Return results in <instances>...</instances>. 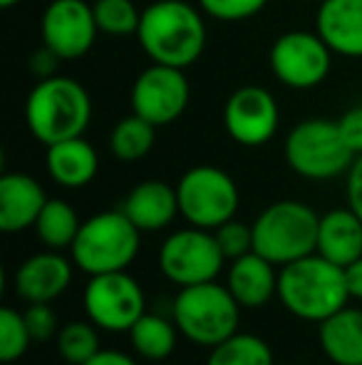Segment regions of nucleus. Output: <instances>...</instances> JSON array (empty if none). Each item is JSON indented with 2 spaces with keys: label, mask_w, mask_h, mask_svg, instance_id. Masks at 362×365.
I'll return each instance as SVG.
<instances>
[{
  "label": "nucleus",
  "mask_w": 362,
  "mask_h": 365,
  "mask_svg": "<svg viewBox=\"0 0 362 365\" xmlns=\"http://www.w3.org/2000/svg\"><path fill=\"white\" fill-rule=\"evenodd\" d=\"M92 120V100L73 77L55 75L38 80L25 102V122L30 135L45 147L82 137Z\"/></svg>",
  "instance_id": "obj_3"
},
{
  "label": "nucleus",
  "mask_w": 362,
  "mask_h": 365,
  "mask_svg": "<svg viewBox=\"0 0 362 365\" xmlns=\"http://www.w3.org/2000/svg\"><path fill=\"white\" fill-rule=\"evenodd\" d=\"M218 246H221L226 259H241V256L253 251V226L243 224V221L228 219L226 224H221L218 229H213Z\"/></svg>",
  "instance_id": "obj_30"
},
{
  "label": "nucleus",
  "mask_w": 362,
  "mask_h": 365,
  "mask_svg": "<svg viewBox=\"0 0 362 365\" xmlns=\"http://www.w3.org/2000/svg\"><path fill=\"white\" fill-rule=\"evenodd\" d=\"M70 284H73V266L55 251L30 256L13 276V289L25 303H50L63 296Z\"/></svg>",
  "instance_id": "obj_15"
},
{
  "label": "nucleus",
  "mask_w": 362,
  "mask_h": 365,
  "mask_svg": "<svg viewBox=\"0 0 362 365\" xmlns=\"http://www.w3.org/2000/svg\"><path fill=\"white\" fill-rule=\"evenodd\" d=\"M80 226L82 224L78 219V212L68 202H63V199H48V204L43 207V212H40L33 229L48 249L60 251V249H70L75 244Z\"/></svg>",
  "instance_id": "obj_24"
},
{
  "label": "nucleus",
  "mask_w": 362,
  "mask_h": 365,
  "mask_svg": "<svg viewBox=\"0 0 362 365\" xmlns=\"http://www.w3.org/2000/svg\"><path fill=\"white\" fill-rule=\"evenodd\" d=\"M60 55L55 50H50L48 45H43L40 50H35L33 58H30V70L38 80H48V77L58 75V65H60Z\"/></svg>",
  "instance_id": "obj_34"
},
{
  "label": "nucleus",
  "mask_w": 362,
  "mask_h": 365,
  "mask_svg": "<svg viewBox=\"0 0 362 365\" xmlns=\"http://www.w3.org/2000/svg\"><path fill=\"white\" fill-rule=\"evenodd\" d=\"M345 194H348V207L362 219V154H358L353 167L348 169V184H345Z\"/></svg>",
  "instance_id": "obj_35"
},
{
  "label": "nucleus",
  "mask_w": 362,
  "mask_h": 365,
  "mask_svg": "<svg viewBox=\"0 0 362 365\" xmlns=\"http://www.w3.org/2000/svg\"><path fill=\"white\" fill-rule=\"evenodd\" d=\"M280 112L266 87L246 85L231 92L223 107V125L233 142L243 147H261L273 140Z\"/></svg>",
  "instance_id": "obj_13"
},
{
  "label": "nucleus",
  "mask_w": 362,
  "mask_h": 365,
  "mask_svg": "<svg viewBox=\"0 0 362 365\" xmlns=\"http://www.w3.org/2000/svg\"><path fill=\"white\" fill-rule=\"evenodd\" d=\"M320 3H323V0H320Z\"/></svg>",
  "instance_id": "obj_39"
},
{
  "label": "nucleus",
  "mask_w": 362,
  "mask_h": 365,
  "mask_svg": "<svg viewBox=\"0 0 362 365\" xmlns=\"http://www.w3.org/2000/svg\"><path fill=\"white\" fill-rule=\"evenodd\" d=\"M137 38L151 63L186 70L206 48V25L186 0H156L142 10Z\"/></svg>",
  "instance_id": "obj_1"
},
{
  "label": "nucleus",
  "mask_w": 362,
  "mask_h": 365,
  "mask_svg": "<svg viewBox=\"0 0 362 365\" xmlns=\"http://www.w3.org/2000/svg\"><path fill=\"white\" fill-rule=\"evenodd\" d=\"M285 162L295 174L325 182L345 174L355 162V152L343 140L338 122L313 117L290 130L285 140Z\"/></svg>",
  "instance_id": "obj_7"
},
{
  "label": "nucleus",
  "mask_w": 362,
  "mask_h": 365,
  "mask_svg": "<svg viewBox=\"0 0 362 365\" xmlns=\"http://www.w3.org/2000/svg\"><path fill=\"white\" fill-rule=\"evenodd\" d=\"M20 0H0V5H3V8H13V5H18Z\"/></svg>",
  "instance_id": "obj_38"
},
{
  "label": "nucleus",
  "mask_w": 362,
  "mask_h": 365,
  "mask_svg": "<svg viewBox=\"0 0 362 365\" xmlns=\"http://www.w3.org/2000/svg\"><path fill=\"white\" fill-rule=\"evenodd\" d=\"M206 365H273V351L253 333H233L211 348Z\"/></svg>",
  "instance_id": "obj_26"
},
{
  "label": "nucleus",
  "mask_w": 362,
  "mask_h": 365,
  "mask_svg": "<svg viewBox=\"0 0 362 365\" xmlns=\"http://www.w3.org/2000/svg\"><path fill=\"white\" fill-rule=\"evenodd\" d=\"M45 164H48V174L53 177V182L65 189L87 187L95 179L97 169H100L95 147L82 137H73V140L50 145Z\"/></svg>",
  "instance_id": "obj_21"
},
{
  "label": "nucleus",
  "mask_w": 362,
  "mask_h": 365,
  "mask_svg": "<svg viewBox=\"0 0 362 365\" xmlns=\"http://www.w3.org/2000/svg\"><path fill=\"white\" fill-rule=\"evenodd\" d=\"M45 204L48 197L30 174L8 172L0 177V229L5 234H18L35 226Z\"/></svg>",
  "instance_id": "obj_16"
},
{
  "label": "nucleus",
  "mask_w": 362,
  "mask_h": 365,
  "mask_svg": "<svg viewBox=\"0 0 362 365\" xmlns=\"http://www.w3.org/2000/svg\"><path fill=\"white\" fill-rule=\"evenodd\" d=\"M156 127L147 122L144 117L134 115L119 120L110 135V149L117 159L122 162H137V159L147 157L154 147Z\"/></svg>",
  "instance_id": "obj_25"
},
{
  "label": "nucleus",
  "mask_w": 362,
  "mask_h": 365,
  "mask_svg": "<svg viewBox=\"0 0 362 365\" xmlns=\"http://www.w3.org/2000/svg\"><path fill=\"white\" fill-rule=\"evenodd\" d=\"M315 25L333 53L362 58V0H323Z\"/></svg>",
  "instance_id": "obj_17"
},
{
  "label": "nucleus",
  "mask_w": 362,
  "mask_h": 365,
  "mask_svg": "<svg viewBox=\"0 0 362 365\" xmlns=\"http://www.w3.org/2000/svg\"><path fill=\"white\" fill-rule=\"evenodd\" d=\"M23 318L33 341H50L58 333V316L50 308V303H30Z\"/></svg>",
  "instance_id": "obj_32"
},
{
  "label": "nucleus",
  "mask_w": 362,
  "mask_h": 365,
  "mask_svg": "<svg viewBox=\"0 0 362 365\" xmlns=\"http://www.w3.org/2000/svg\"><path fill=\"white\" fill-rule=\"evenodd\" d=\"M278 298L290 316L308 323H323L348 306L345 269L318 251L290 261L278 274Z\"/></svg>",
  "instance_id": "obj_2"
},
{
  "label": "nucleus",
  "mask_w": 362,
  "mask_h": 365,
  "mask_svg": "<svg viewBox=\"0 0 362 365\" xmlns=\"http://www.w3.org/2000/svg\"><path fill=\"white\" fill-rule=\"evenodd\" d=\"M40 30L43 43L63 60H78L87 55L100 33L95 10L85 0H53L43 13Z\"/></svg>",
  "instance_id": "obj_14"
},
{
  "label": "nucleus",
  "mask_w": 362,
  "mask_h": 365,
  "mask_svg": "<svg viewBox=\"0 0 362 365\" xmlns=\"http://www.w3.org/2000/svg\"><path fill=\"white\" fill-rule=\"evenodd\" d=\"M174 323L183 338L213 348L238 331L241 303L216 281L186 286L174 301Z\"/></svg>",
  "instance_id": "obj_5"
},
{
  "label": "nucleus",
  "mask_w": 362,
  "mask_h": 365,
  "mask_svg": "<svg viewBox=\"0 0 362 365\" xmlns=\"http://www.w3.org/2000/svg\"><path fill=\"white\" fill-rule=\"evenodd\" d=\"M345 284H348L350 298L362 301V256L350 266H345Z\"/></svg>",
  "instance_id": "obj_36"
},
{
  "label": "nucleus",
  "mask_w": 362,
  "mask_h": 365,
  "mask_svg": "<svg viewBox=\"0 0 362 365\" xmlns=\"http://www.w3.org/2000/svg\"><path fill=\"white\" fill-rule=\"evenodd\" d=\"M139 234L124 212H100L82 221L70 246L73 261L87 276L124 271L139 254Z\"/></svg>",
  "instance_id": "obj_6"
},
{
  "label": "nucleus",
  "mask_w": 362,
  "mask_h": 365,
  "mask_svg": "<svg viewBox=\"0 0 362 365\" xmlns=\"http://www.w3.org/2000/svg\"><path fill=\"white\" fill-rule=\"evenodd\" d=\"M320 348L335 365H362V311L340 308L320 323Z\"/></svg>",
  "instance_id": "obj_22"
},
{
  "label": "nucleus",
  "mask_w": 362,
  "mask_h": 365,
  "mask_svg": "<svg viewBox=\"0 0 362 365\" xmlns=\"http://www.w3.org/2000/svg\"><path fill=\"white\" fill-rule=\"evenodd\" d=\"M85 311L100 331L119 333L129 331L147 313V298L139 281L132 279L127 271L90 276L85 286Z\"/></svg>",
  "instance_id": "obj_10"
},
{
  "label": "nucleus",
  "mask_w": 362,
  "mask_h": 365,
  "mask_svg": "<svg viewBox=\"0 0 362 365\" xmlns=\"http://www.w3.org/2000/svg\"><path fill=\"white\" fill-rule=\"evenodd\" d=\"M320 217L303 202L283 199L266 207L253 221V251L271 264L285 266L318 249Z\"/></svg>",
  "instance_id": "obj_4"
},
{
  "label": "nucleus",
  "mask_w": 362,
  "mask_h": 365,
  "mask_svg": "<svg viewBox=\"0 0 362 365\" xmlns=\"http://www.w3.org/2000/svg\"><path fill=\"white\" fill-rule=\"evenodd\" d=\"M85 365H137L134 358H129L127 353L119 351H100L95 358H90Z\"/></svg>",
  "instance_id": "obj_37"
},
{
  "label": "nucleus",
  "mask_w": 362,
  "mask_h": 365,
  "mask_svg": "<svg viewBox=\"0 0 362 365\" xmlns=\"http://www.w3.org/2000/svg\"><path fill=\"white\" fill-rule=\"evenodd\" d=\"M122 212L139 231H159L169 226L179 214V197H176V189L166 182L149 179V182L137 184L127 194Z\"/></svg>",
  "instance_id": "obj_18"
},
{
  "label": "nucleus",
  "mask_w": 362,
  "mask_h": 365,
  "mask_svg": "<svg viewBox=\"0 0 362 365\" xmlns=\"http://www.w3.org/2000/svg\"><path fill=\"white\" fill-rule=\"evenodd\" d=\"M273 266L256 251L231 261L226 286L241 308H261L271 301L273 293H278V274Z\"/></svg>",
  "instance_id": "obj_19"
},
{
  "label": "nucleus",
  "mask_w": 362,
  "mask_h": 365,
  "mask_svg": "<svg viewBox=\"0 0 362 365\" xmlns=\"http://www.w3.org/2000/svg\"><path fill=\"white\" fill-rule=\"evenodd\" d=\"M330 55L333 50L318 33L290 30L275 38L268 63L278 82H283L285 87L313 90L330 73Z\"/></svg>",
  "instance_id": "obj_11"
},
{
  "label": "nucleus",
  "mask_w": 362,
  "mask_h": 365,
  "mask_svg": "<svg viewBox=\"0 0 362 365\" xmlns=\"http://www.w3.org/2000/svg\"><path fill=\"white\" fill-rule=\"evenodd\" d=\"M268 0H198L201 10L206 15L223 23H236V20L253 18L266 8Z\"/></svg>",
  "instance_id": "obj_31"
},
{
  "label": "nucleus",
  "mask_w": 362,
  "mask_h": 365,
  "mask_svg": "<svg viewBox=\"0 0 362 365\" xmlns=\"http://www.w3.org/2000/svg\"><path fill=\"white\" fill-rule=\"evenodd\" d=\"M338 127L343 132V140L348 142V147L355 152V157L362 154V105L348 110L338 120Z\"/></svg>",
  "instance_id": "obj_33"
},
{
  "label": "nucleus",
  "mask_w": 362,
  "mask_h": 365,
  "mask_svg": "<svg viewBox=\"0 0 362 365\" xmlns=\"http://www.w3.org/2000/svg\"><path fill=\"white\" fill-rule=\"evenodd\" d=\"M127 333H129V343L134 353H139L147 361H164L174 353L179 328L169 318L144 313Z\"/></svg>",
  "instance_id": "obj_23"
},
{
  "label": "nucleus",
  "mask_w": 362,
  "mask_h": 365,
  "mask_svg": "<svg viewBox=\"0 0 362 365\" xmlns=\"http://www.w3.org/2000/svg\"><path fill=\"white\" fill-rule=\"evenodd\" d=\"M100 33L107 35H132L139 30L142 13L132 0H95L92 3Z\"/></svg>",
  "instance_id": "obj_28"
},
{
  "label": "nucleus",
  "mask_w": 362,
  "mask_h": 365,
  "mask_svg": "<svg viewBox=\"0 0 362 365\" xmlns=\"http://www.w3.org/2000/svg\"><path fill=\"white\" fill-rule=\"evenodd\" d=\"M318 251L338 266H350L362 256V219L350 207L330 209L320 217Z\"/></svg>",
  "instance_id": "obj_20"
},
{
  "label": "nucleus",
  "mask_w": 362,
  "mask_h": 365,
  "mask_svg": "<svg viewBox=\"0 0 362 365\" xmlns=\"http://www.w3.org/2000/svg\"><path fill=\"white\" fill-rule=\"evenodd\" d=\"M179 214L198 229H218L238 209V187L218 167H191L176 184Z\"/></svg>",
  "instance_id": "obj_8"
},
{
  "label": "nucleus",
  "mask_w": 362,
  "mask_h": 365,
  "mask_svg": "<svg viewBox=\"0 0 362 365\" xmlns=\"http://www.w3.org/2000/svg\"><path fill=\"white\" fill-rule=\"evenodd\" d=\"M100 328L92 321H73L65 323L58 331V351L70 365H85L95 358L100 348Z\"/></svg>",
  "instance_id": "obj_27"
},
{
  "label": "nucleus",
  "mask_w": 362,
  "mask_h": 365,
  "mask_svg": "<svg viewBox=\"0 0 362 365\" xmlns=\"http://www.w3.org/2000/svg\"><path fill=\"white\" fill-rule=\"evenodd\" d=\"M223 261L226 256H223L216 236L198 226L174 231L171 236H166L159 249L161 274L179 289L216 281L218 271L223 269Z\"/></svg>",
  "instance_id": "obj_9"
},
{
  "label": "nucleus",
  "mask_w": 362,
  "mask_h": 365,
  "mask_svg": "<svg viewBox=\"0 0 362 365\" xmlns=\"http://www.w3.org/2000/svg\"><path fill=\"white\" fill-rule=\"evenodd\" d=\"M188 80L181 68L154 63L132 85V112L154 127L176 122L188 105Z\"/></svg>",
  "instance_id": "obj_12"
},
{
  "label": "nucleus",
  "mask_w": 362,
  "mask_h": 365,
  "mask_svg": "<svg viewBox=\"0 0 362 365\" xmlns=\"http://www.w3.org/2000/svg\"><path fill=\"white\" fill-rule=\"evenodd\" d=\"M33 343L28 326H25L23 313L13 308H0V361L13 363L28 353V346Z\"/></svg>",
  "instance_id": "obj_29"
}]
</instances>
